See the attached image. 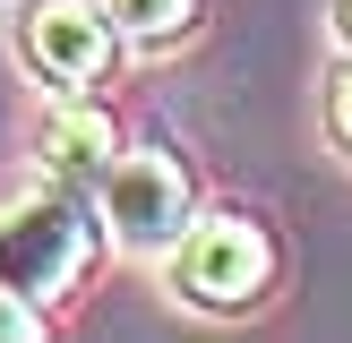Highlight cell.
Returning <instances> with one entry per match:
<instances>
[{
  "label": "cell",
  "instance_id": "cell-2",
  "mask_svg": "<svg viewBox=\"0 0 352 343\" xmlns=\"http://www.w3.org/2000/svg\"><path fill=\"white\" fill-rule=\"evenodd\" d=\"M164 292L181 309H206V318H241L275 292V232L258 215H232V206H198L189 232L172 240L164 257Z\"/></svg>",
  "mask_w": 352,
  "mask_h": 343
},
{
  "label": "cell",
  "instance_id": "cell-9",
  "mask_svg": "<svg viewBox=\"0 0 352 343\" xmlns=\"http://www.w3.org/2000/svg\"><path fill=\"white\" fill-rule=\"evenodd\" d=\"M327 34H336V51L352 60V0H327Z\"/></svg>",
  "mask_w": 352,
  "mask_h": 343
},
{
  "label": "cell",
  "instance_id": "cell-5",
  "mask_svg": "<svg viewBox=\"0 0 352 343\" xmlns=\"http://www.w3.org/2000/svg\"><path fill=\"white\" fill-rule=\"evenodd\" d=\"M34 154H43V172H52V180L95 189V180H103V163L120 154V129H112V112H95V95H52Z\"/></svg>",
  "mask_w": 352,
  "mask_h": 343
},
{
  "label": "cell",
  "instance_id": "cell-7",
  "mask_svg": "<svg viewBox=\"0 0 352 343\" xmlns=\"http://www.w3.org/2000/svg\"><path fill=\"white\" fill-rule=\"evenodd\" d=\"M327 137L352 154V60H336V78H327Z\"/></svg>",
  "mask_w": 352,
  "mask_h": 343
},
{
  "label": "cell",
  "instance_id": "cell-1",
  "mask_svg": "<svg viewBox=\"0 0 352 343\" xmlns=\"http://www.w3.org/2000/svg\"><path fill=\"white\" fill-rule=\"evenodd\" d=\"M95 249H103V215H95V189H78V180L43 172L34 189H17L0 206V283L34 309H60L86 283Z\"/></svg>",
  "mask_w": 352,
  "mask_h": 343
},
{
  "label": "cell",
  "instance_id": "cell-8",
  "mask_svg": "<svg viewBox=\"0 0 352 343\" xmlns=\"http://www.w3.org/2000/svg\"><path fill=\"white\" fill-rule=\"evenodd\" d=\"M43 318H52V309H34V300H17V292L0 283V343H26V335H43Z\"/></svg>",
  "mask_w": 352,
  "mask_h": 343
},
{
  "label": "cell",
  "instance_id": "cell-6",
  "mask_svg": "<svg viewBox=\"0 0 352 343\" xmlns=\"http://www.w3.org/2000/svg\"><path fill=\"white\" fill-rule=\"evenodd\" d=\"M103 17L120 26V43L164 51V43H181V34L198 26V0H103Z\"/></svg>",
  "mask_w": 352,
  "mask_h": 343
},
{
  "label": "cell",
  "instance_id": "cell-3",
  "mask_svg": "<svg viewBox=\"0 0 352 343\" xmlns=\"http://www.w3.org/2000/svg\"><path fill=\"white\" fill-rule=\"evenodd\" d=\"M95 215L129 257H164L198 215V180L172 146H120L95 180Z\"/></svg>",
  "mask_w": 352,
  "mask_h": 343
},
{
  "label": "cell",
  "instance_id": "cell-4",
  "mask_svg": "<svg viewBox=\"0 0 352 343\" xmlns=\"http://www.w3.org/2000/svg\"><path fill=\"white\" fill-rule=\"evenodd\" d=\"M17 60L43 95H95L120 69V26L103 0H26L17 9Z\"/></svg>",
  "mask_w": 352,
  "mask_h": 343
}]
</instances>
